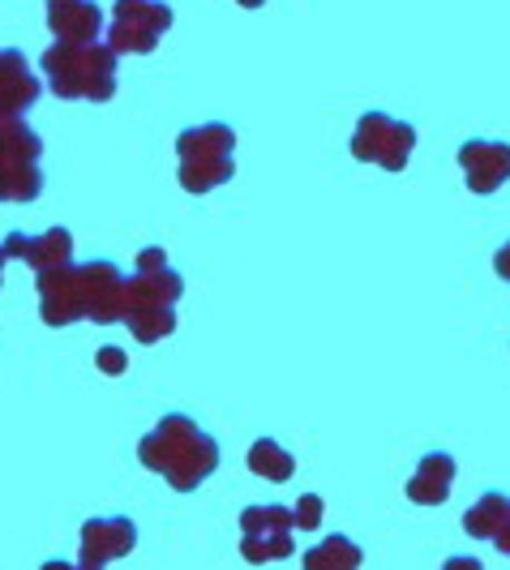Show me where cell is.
Instances as JSON below:
<instances>
[{
    "label": "cell",
    "mask_w": 510,
    "mask_h": 570,
    "mask_svg": "<svg viewBox=\"0 0 510 570\" xmlns=\"http://www.w3.org/2000/svg\"><path fill=\"white\" fill-rule=\"evenodd\" d=\"M43 142L22 116H0V202H35L43 194Z\"/></svg>",
    "instance_id": "obj_5"
},
{
    "label": "cell",
    "mask_w": 510,
    "mask_h": 570,
    "mask_svg": "<svg viewBox=\"0 0 510 570\" xmlns=\"http://www.w3.org/2000/svg\"><path fill=\"white\" fill-rule=\"evenodd\" d=\"M4 262H9V254H4V245H0V275H4ZM4 284V279H0Z\"/></svg>",
    "instance_id": "obj_24"
},
{
    "label": "cell",
    "mask_w": 510,
    "mask_h": 570,
    "mask_svg": "<svg viewBox=\"0 0 510 570\" xmlns=\"http://www.w3.org/2000/svg\"><path fill=\"white\" fill-rule=\"evenodd\" d=\"M510 519V502L502 498V493H484L481 502L468 511V519H463V528L472 532V537H481V541H498V532L507 528Z\"/></svg>",
    "instance_id": "obj_17"
},
{
    "label": "cell",
    "mask_w": 510,
    "mask_h": 570,
    "mask_svg": "<svg viewBox=\"0 0 510 570\" xmlns=\"http://www.w3.org/2000/svg\"><path fill=\"white\" fill-rule=\"evenodd\" d=\"M171 30V4L164 0H116L112 48L116 57H146Z\"/></svg>",
    "instance_id": "obj_6"
},
{
    "label": "cell",
    "mask_w": 510,
    "mask_h": 570,
    "mask_svg": "<svg viewBox=\"0 0 510 570\" xmlns=\"http://www.w3.org/2000/svg\"><path fill=\"white\" fill-rule=\"evenodd\" d=\"M39 314L48 326H69L86 317V271L82 266H60L39 275Z\"/></svg>",
    "instance_id": "obj_9"
},
{
    "label": "cell",
    "mask_w": 510,
    "mask_h": 570,
    "mask_svg": "<svg viewBox=\"0 0 510 570\" xmlns=\"http://www.w3.org/2000/svg\"><path fill=\"white\" fill-rule=\"evenodd\" d=\"M39 99V78L30 73L22 52L0 48V116H22Z\"/></svg>",
    "instance_id": "obj_14"
},
{
    "label": "cell",
    "mask_w": 510,
    "mask_h": 570,
    "mask_svg": "<svg viewBox=\"0 0 510 570\" xmlns=\"http://www.w3.org/2000/svg\"><path fill=\"white\" fill-rule=\"evenodd\" d=\"M138 544V528L134 519L125 514H104V519H90L82 528V567L99 570L112 567L120 558H129Z\"/></svg>",
    "instance_id": "obj_10"
},
{
    "label": "cell",
    "mask_w": 510,
    "mask_h": 570,
    "mask_svg": "<svg viewBox=\"0 0 510 570\" xmlns=\"http://www.w3.org/2000/svg\"><path fill=\"white\" fill-rule=\"evenodd\" d=\"M4 254L27 262L35 275H48L73 262V232L69 228H48L43 236H27V232H9L4 236Z\"/></svg>",
    "instance_id": "obj_11"
},
{
    "label": "cell",
    "mask_w": 510,
    "mask_h": 570,
    "mask_svg": "<svg viewBox=\"0 0 510 570\" xmlns=\"http://www.w3.org/2000/svg\"><path fill=\"white\" fill-rule=\"evenodd\" d=\"M138 459L146 472L164 476L176 493H194L219 468V442L189 416L171 412L138 442Z\"/></svg>",
    "instance_id": "obj_1"
},
{
    "label": "cell",
    "mask_w": 510,
    "mask_h": 570,
    "mask_svg": "<svg viewBox=\"0 0 510 570\" xmlns=\"http://www.w3.org/2000/svg\"><path fill=\"white\" fill-rule=\"evenodd\" d=\"M498 544H502V549H507V553H510V519H507V528L498 532Z\"/></svg>",
    "instance_id": "obj_22"
},
{
    "label": "cell",
    "mask_w": 510,
    "mask_h": 570,
    "mask_svg": "<svg viewBox=\"0 0 510 570\" xmlns=\"http://www.w3.org/2000/svg\"><path fill=\"white\" fill-rule=\"evenodd\" d=\"M176 150H180V185L189 194H210L227 185L236 176V164H232V150H236V134L232 125H198V129H185L176 138Z\"/></svg>",
    "instance_id": "obj_4"
},
{
    "label": "cell",
    "mask_w": 510,
    "mask_h": 570,
    "mask_svg": "<svg viewBox=\"0 0 510 570\" xmlns=\"http://www.w3.org/2000/svg\"><path fill=\"white\" fill-rule=\"evenodd\" d=\"M493 266H498V275H502V279L510 284V240L502 245V254L493 257Z\"/></svg>",
    "instance_id": "obj_21"
},
{
    "label": "cell",
    "mask_w": 510,
    "mask_h": 570,
    "mask_svg": "<svg viewBox=\"0 0 510 570\" xmlns=\"http://www.w3.org/2000/svg\"><path fill=\"white\" fill-rule=\"evenodd\" d=\"M459 168L468 176L472 194H498L510 180V146L489 142V138H472L459 146Z\"/></svg>",
    "instance_id": "obj_12"
},
{
    "label": "cell",
    "mask_w": 510,
    "mask_h": 570,
    "mask_svg": "<svg viewBox=\"0 0 510 570\" xmlns=\"http://www.w3.org/2000/svg\"><path fill=\"white\" fill-rule=\"evenodd\" d=\"M249 472H257L262 481H271V485H284V481H292V472H296V459H292V451H284L275 438H257L254 446H249Z\"/></svg>",
    "instance_id": "obj_16"
},
{
    "label": "cell",
    "mask_w": 510,
    "mask_h": 570,
    "mask_svg": "<svg viewBox=\"0 0 510 570\" xmlns=\"http://www.w3.org/2000/svg\"><path fill=\"white\" fill-rule=\"evenodd\" d=\"M454 485V459L442 451H429L416 468V476L408 481V502L412 507H442L451 498Z\"/></svg>",
    "instance_id": "obj_15"
},
{
    "label": "cell",
    "mask_w": 510,
    "mask_h": 570,
    "mask_svg": "<svg viewBox=\"0 0 510 570\" xmlns=\"http://www.w3.org/2000/svg\"><path fill=\"white\" fill-rule=\"evenodd\" d=\"M236 4H245V9H257V4H266V0H236Z\"/></svg>",
    "instance_id": "obj_23"
},
{
    "label": "cell",
    "mask_w": 510,
    "mask_h": 570,
    "mask_svg": "<svg viewBox=\"0 0 510 570\" xmlns=\"http://www.w3.org/2000/svg\"><path fill=\"white\" fill-rule=\"evenodd\" d=\"M416 146V129L408 120H395L386 112H365L352 134V155L361 164H377L386 171H403Z\"/></svg>",
    "instance_id": "obj_7"
},
{
    "label": "cell",
    "mask_w": 510,
    "mask_h": 570,
    "mask_svg": "<svg viewBox=\"0 0 510 570\" xmlns=\"http://www.w3.org/2000/svg\"><path fill=\"white\" fill-rule=\"evenodd\" d=\"M365 562V553H361V544H352L347 537H331L326 544H317V549H310L305 553V567L310 570H335V567H343V570H352V567H361Z\"/></svg>",
    "instance_id": "obj_18"
},
{
    "label": "cell",
    "mask_w": 510,
    "mask_h": 570,
    "mask_svg": "<svg viewBox=\"0 0 510 570\" xmlns=\"http://www.w3.org/2000/svg\"><path fill=\"white\" fill-rule=\"evenodd\" d=\"M292 523L305 528V532L317 528V523H322V498H317V493H305V498L296 502V511H292Z\"/></svg>",
    "instance_id": "obj_19"
},
{
    "label": "cell",
    "mask_w": 510,
    "mask_h": 570,
    "mask_svg": "<svg viewBox=\"0 0 510 570\" xmlns=\"http://www.w3.org/2000/svg\"><path fill=\"white\" fill-rule=\"evenodd\" d=\"M43 73L60 99L108 104L116 95V52L108 43H52L43 52Z\"/></svg>",
    "instance_id": "obj_3"
},
{
    "label": "cell",
    "mask_w": 510,
    "mask_h": 570,
    "mask_svg": "<svg viewBox=\"0 0 510 570\" xmlns=\"http://www.w3.org/2000/svg\"><path fill=\"white\" fill-rule=\"evenodd\" d=\"M99 370H108V373H125L129 370V361H125V352H99Z\"/></svg>",
    "instance_id": "obj_20"
},
{
    "label": "cell",
    "mask_w": 510,
    "mask_h": 570,
    "mask_svg": "<svg viewBox=\"0 0 510 570\" xmlns=\"http://www.w3.org/2000/svg\"><path fill=\"white\" fill-rule=\"evenodd\" d=\"M241 553L245 562H279L292 558V511L287 507H249L241 514Z\"/></svg>",
    "instance_id": "obj_8"
},
{
    "label": "cell",
    "mask_w": 510,
    "mask_h": 570,
    "mask_svg": "<svg viewBox=\"0 0 510 570\" xmlns=\"http://www.w3.org/2000/svg\"><path fill=\"white\" fill-rule=\"evenodd\" d=\"M185 292V279L168 266L164 249H143L138 254V275L125 287V326L134 331V340L155 343L168 340L176 331V301Z\"/></svg>",
    "instance_id": "obj_2"
},
{
    "label": "cell",
    "mask_w": 510,
    "mask_h": 570,
    "mask_svg": "<svg viewBox=\"0 0 510 570\" xmlns=\"http://www.w3.org/2000/svg\"><path fill=\"white\" fill-rule=\"evenodd\" d=\"M48 27L60 43H99L104 13L95 0H48Z\"/></svg>",
    "instance_id": "obj_13"
}]
</instances>
